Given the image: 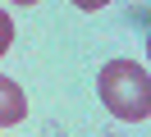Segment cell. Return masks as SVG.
Instances as JSON below:
<instances>
[{
    "mask_svg": "<svg viewBox=\"0 0 151 137\" xmlns=\"http://www.w3.org/2000/svg\"><path fill=\"white\" fill-rule=\"evenodd\" d=\"M9 5H23V9H28V5H37V0H9Z\"/></svg>",
    "mask_w": 151,
    "mask_h": 137,
    "instance_id": "cell-5",
    "label": "cell"
},
{
    "mask_svg": "<svg viewBox=\"0 0 151 137\" xmlns=\"http://www.w3.org/2000/svg\"><path fill=\"white\" fill-rule=\"evenodd\" d=\"M96 87H101L105 110L124 123H142L151 114V78L137 60H110L96 78Z\"/></svg>",
    "mask_w": 151,
    "mask_h": 137,
    "instance_id": "cell-1",
    "label": "cell"
},
{
    "mask_svg": "<svg viewBox=\"0 0 151 137\" xmlns=\"http://www.w3.org/2000/svg\"><path fill=\"white\" fill-rule=\"evenodd\" d=\"M78 9H87V14H92V9H101V5H110V0H73Z\"/></svg>",
    "mask_w": 151,
    "mask_h": 137,
    "instance_id": "cell-4",
    "label": "cell"
},
{
    "mask_svg": "<svg viewBox=\"0 0 151 137\" xmlns=\"http://www.w3.org/2000/svg\"><path fill=\"white\" fill-rule=\"evenodd\" d=\"M9 41H14V23H9V14L0 9V55L9 50Z\"/></svg>",
    "mask_w": 151,
    "mask_h": 137,
    "instance_id": "cell-3",
    "label": "cell"
},
{
    "mask_svg": "<svg viewBox=\"0 0 151 137\" xmlns=\"http://www.w3.org/2000/svg\"><path fill=\"white\" fill-rule=\"evenodd\" d=\"M23 114H28V96H23V87H19L14 78L0 73V128H14Z\"/></svg>",
    "mask_w": 151,
    "mask_h": 137,
    "instance_id": "cell-2",
    "label": "cell"
}]
</instances>
